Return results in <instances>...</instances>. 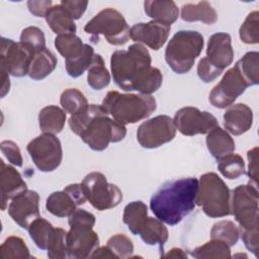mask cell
Listing matches in <instances>:
<instances>
[{"mask_svg": "<svg viewBox=\"0 0 259 259\" xmlns=\"http://www.w3.org/2000/svg\"><path fill=\"white\" fill-rule=\"evenodd\" d=\"M149 51L141 44L131 45L111 55L110 69L114 83L124 91H138L151 95L162 85L163 76L158 68L151 66Z\"/></svg>", "mask_w": 259, "mask_h": 259, "instance_id": "6da1fadb", "label": "cell"}, {"mask_svg": "<svg viewBox=\"0 0 259 259\" xmlns=\"http://www.w3.org/2000/svg\"><path fill=\"white\" fill-rule=\"evenodd\" d=\"M197 189L198 180L194 177L168 181L153 194L150 208L158 220L175 226L194 209Z\"/></svg>", "mask_w": 259, "mask_h": 259, "instance_id": "7a4b0ae2", "label": "cell"}, {"mask_svg": "<svg viewBox=\"0 0 259 259\" xmlns=\"http://www.w3.org/2000/svg\"><path fill=\"white\" fill-rule=\"evenodd\" d=\"M102 106L111 117L121 123H136L149 117L156 110V100L147 94L119 93L109 91L102 101Z\"/></svg>", "mask_w": 259, "mask_h": 259, "instance_id": "3957f363", "label": "cell"}, {"mask_svg": "<svg viewBox=\"0 0 259 259\" xmlns=\"http://www.w3.org/2000/svg\"><path fill=\"white\" fill-rule=\"evenodd\" d=\"M203 36L195 30H179L169 40L165 60L176 74L190 71L203 49Z\"/></svg>", "mask_w": 259, "mask_h": 259, "instance_id": "277c9868", "label": "cell"}, {"mask_svg": "<svg viewBox=\"0 0 259 259\" xmlns=\"http://www.w3.org/2000/svg\"><path fill=\"white\" fill-rule=\"evenodd\" d=\"M196 204L209 218L231 214V191L217 173L208 172L199 177Z\"/></svg>", "mask_w": 259, "mask_h": 259, "instance_id": "5b68a950", "label": "cell"}, {"mask_svg": "<svg viewBox=\"0 0 259 259\" xmlns=\"http://www.w3.org/2000/svg\"><path fill=\"white\" fill-rule=\"evenodd\" d=\"M84 30L92 35L95 42L99 40V35H103L108 44L122 46L130 38V27L123 15L113 9L105 8L99 11L84 26Z\"/></svg>", "mask_w": 259, "mask_h": 259, "instance_id": "8992f818", "label": "cell"}, {"mask_svg": "<svg viewBox=\"0 0 259 259\" xmlns=\"http://www.w3.org/2000/svg\"><path fill=\"white\" fill-rule=\"evenodd\" d=\"M125 135L124 124L109 117L108 113H101L89 121L79 137L90 149L103 151L109 143L120 142Z\"/></svg>", "mask_w": 259, "mask_h": 259, "instance_id": "52a82bcc", "label": "cell"}, {"mask_svg": "<svg viewBox=\"0 0 259 259\" xmlns=\"http://www.w3.org/2000/svg\"><path fill=\"white\" fill-rule=\"evenodd\" d=\"M258 190L253 184L239 185L231 193V214L241 230L258 229Z\"/></svg>", "mask_w": 259, "mask_h": 259, "instance_id": "ba28073f", "label": "cell"}, {"mask_svg": "<svg viewBox=\"0 0 259 259\" xmlns=\"http://www.w3.org/2000/svg\"><path fill=\"white\" fill-rule=\"evenodd\" d=\"M82 185L87 200L97 210H106L115 207L122 200L121 190L109 183L100 172H91L85 176Z\"/></svg>", "mask_w": 259, "mask_h": 259, "instance_id": "9c48e42d", "label": "cell"}, {"mask_svg": "<svg viewBox=\"0 0 259 259\" xmlns=\"http://www.w3.org/2000/svg\"><path fill=\"white\" fill-rule=\"evenodd\" d=\"M26 150L36 168L41 172L56 170L63 159L62 145L56 135L42 133L28 143Z\"/></svg>", "mask_w": 259, "mask_h": 259, "instance_id": "30bf717a", "label": "cell"}, {"mask_svg": "<svg viewBox=\"0 0 259 259\" xmlns=\"http://www.w3.org/2000/svg\"><path fill=\"white\" fill-rule=\"evenodd\" d=\"M70 230L67 232L68 258L85 259L91 257L94 250L99 247V238L93 231L94 224L87 222L69 223Z\"/></svg>", "mask_w": 259, "mask_h": 259, "instance_id": "8fae6325", "label": "cell"}, {"mask_svg": "<svg viewBox=\"0 0 259 259\" xmlns=\"http://www.w3.org/2000/svg\"><path fill=\"white\" fill-rule=\"evenodd\" d=\"M34 53L25 45L13 39L1 37L0 65L9 75L24 77L28 75Z\"/></svg>", "mask_w": 259, "mask_h": 259, "instance_id": "7c38bea8", "label": "cell"}, {"mask_svg": "<svg viewBox=\"0 0 259 259\" xmlns=\"http://www.w3.org/2000/svg\"><path fill=\"white\" fill-rule=\"evenodd\" d=\"M176 126L168 115H157L144 121L137 131V140L145 149H155L171 142L176 136Z\"/></svg>", "mask_w": 259, "mask_h": 259, "instance_id": "4fadbf2b", "label": "cell"}, {"mask_svg": "<svg viewBox=\"0 0 259 259\" xmlns=\"http://www.w3.org/2000/svg\"><path fill=\"white\" fill-rule=\"evenodd\" d=\"M249 86V82L235 65L225 73L220 83L212 88L208 100L210 104L217 108H227L234 104L235 100L242 95Z\"/></svg>", "mask_w": 259, "mask_h": 259, "instance_id": "5bb4252c", "label": "cell"}, {"mask_svg": "<svg viewBox=\"0 0 259 259\" xmlns=\"http://www.w3.org/2000/svg\"><path fill=\"white\" fill-rule=\"evenodd\" d=\"M173 121L176 130L188 137L207 134L218 125L217 118L210 112L201 111L193 106H186L177 110Z\"/></svg>", "mask_w": 259, "mask_h": 259, "instance_id": "9a60e30c", "label": "cell"}, {"mask_svg": "<svg viewBox=\"0 0 259 259\" xmlns=\"http://www.w3.org/2000/svg\"><path fill=\"white\" fill-rule=\"evenodd\" d=\"M10 218L22 229H28L39 217V195L34 190H25L13 197L8 205Z\"/></svg>", "mask_w": 259, "mask_h": 259, "instance_id": "2e32d148", "label": "cell"}, {"mask_svg": "<svg viewBox=\"0 0 259 259\" xmlns=\"http://www.w3.org/2000/svg\"><path fill=\"white\" fill-rule=\"evenodd\" d=\"M170 29V25L151 20L133 25L130 29V37L138 44H144L150 49L158 51L166 44Z\"/></svg>", "mask_w": 259, "mask_h": 259, "instance_id": "e0dca14e", "label": "cell"}, {"mask_svg": "<svg viewBox=\"0 0 259 259\" xmlns=\"http://www.w3.org/2000/svg\"><path fill=\"white\" fill-rule=\"evenodd\" d=\"M206 60L220 71L229 67L234 59L232 39L227 32H217L209 36L206 48Z\"/></svg>", "mask_w": 259, "mask_h": 259, "instance_id": "ac0fdd59", "label": "cell"}, {"mask_svg": "<svg viewBox=\"0 0 259 259\" xmlns=\"http://www.w3.org/2000/svg\"><path fill=\"white\" fill-rule=\"evenodd\" d=\"M253 124V111L245 103H235L227 107L224 113V125L234 136L247 133Z\"/></svg>", "mask_w": 259, "mask_h": 259, "instance_id": "d6986e66", "label": "cell"}, {"mask_svg": "<svg viewBox=\"0 0 259 259\" xmlns=\"http://www.w3.org/2000/svg\"><path fill=\"white\" fill-rule=\"evenodd\" d=\"M0 186H1V209L6 208L8 200L27 190L25 181L20 173L12 166L6 165L3 160L0 161Z\"/></svg>", "mask_w": 259, "mask_h": 259, "instance_id": "ffe728a7", "label": "cell"}, {"mask_svg": "<svg viewBox=\"0 0 259 259\" xmlns=\"http://www.w3.org/2000/svg\"><path fill=\"white\" fill-rule=\"evenodd\" d=\"M145 13L153 20L170 25L179 16V9L172 0H148L144 2Z\"/></svg>", "mask_w": 259, "mask_h": 259, "instance_id": "44dd1931", "label": "cell"}, {"mask_svg": "<svg viewBox=\"0 0 259 259\" xmlns=\"http://www.w3.org/2000/svg\"><path fill=\"white\" fill-rule=\"evenodd\" d=\"M205 142L209 153L217 160L233 153L236 148L231 135L218 125L207 133Z\"/></svg>", "mask_w": 259, "mask_h": 259, "instance_id": "7402d4cb", "label": "cell"}, {"mask_svg": "<svg viewBox=\"0 0 259 259\" xmlns=\"http://www.w3.org/2000/svg\"><path fill=\"white\" fill-rule=\"evenodd\" d=\"M180 15L184 21H201L205 24H213L218 19L215 9L207 1L187 3L182 5Z\"/></svg>", "mask_w": 259, "mask_h": 259, "instance_id": "603a6c76", "label": "cell"}, {"mask_svg": "<svg viewBox=\"0 0 259 259\" xmlns=\"http://www.w3.org/2000/svg\"><path fill=\"white\" fill-rule=\"evenodd\" d=\"M66 111L57 105H48L38 113V124L44 134L57 135L62 132L66 122Z\"/></svg>", "mask_w": 259, "mask_h": 259, "instance_id": "cb8c5ba5", "label": "cell"}, {"mask_svg": "<svg viewBox=\"0 0 259 259\" xmlns=\"http://www.w3.org/2000/svg\"><path fill=\"white\" fill-rule=\"evenodd\" d=\"M45 18L51 29L58 35L75 33L77 30L73 17L61 4L52 6Z\"/></svg>", "mask_w": 259, "mask_h": 259, "instance_id": "d4e9b609", "label": "cell"}, {"mask_svg": "<svg viewBox=\"0 0 259 259\" xmlns=\"http://www.w3.org/2000/svg\"><path fill=\"white\" fill-rule=\"evenodd\" d=\"M141 239L148 245H159L163 249L164 244L167 242L169 233L164 223L158 219L148 217L142 226L139 234Z\"/></svg>", "mask_w": 259, "mask_h": 259, "instance_id": "484cf974", "label": "cell"}, {"mask_svg": "<svg viewBox=\"0 0 259 259\" xmlns=\"http://www.w3.org/2000/svg\"><path fill=\"white\" fill-rule=\"evenodd\" d=\"M56 56L49 50L45 49L34 54L30 64L28 76L32 80H41L49 76L57 66Z\"/></svg>", "mask_w": 259, "mask_h": 259, "instance_id": "4316f807", "label": "cell"}, {"mask_svg": "<svg viewBox=\"0 0 259 259\" xmlns=\"http://www.w3.org/2000/svg\"><path fill=\"white\" fill-rule=\"evenodd\" d=\"M75 200L65 190L55 191L49 195L46 207L53 215L58 218L69 217L77 208Z\"/></svg>", "mask_w": 259, "mask_h": 259, "instance_id": "83f0119b", "label": "cell"}, {"mask_svg": "<svg viewBox=\"0 0 259 259\" xmlns=\"http://www.w3.org/2000/svg\"><path fill=\"white\" fill-rule=\"evenodd\" d=\"M148 218V207L141 201H132L123 208L122 222L134 235H138L146 219Z\"/></svg>", "mask_w": 259, "mask_h": 259, "instance_id": "f1b7e54d", "label": "cell"}, {"mask_svg": "<svg viewBox=\"0 0 259 259\" xmlns=\"http://www.w3.org/2000/svg\"><path fill=\"white\" fill-rule=\"evenodd\" d=\"M55 47L65 61H72L83 53L85 44L75 33H67L56 36Z\"/></svg>", "mask_w": 259, "mask_h": 259, "instance_id": "f546056e", "label": "cell"}, {"mask_svg": "<svg viewBox=\"0 0 259 259\" xmlns=\"http://www.w3.org/2000/svg\"><path fill=\"white\" fill-rule=\"evenodd\" d=\"M87 83L94 90H102L110 83V74L104 65L102 57L95 54L88 68Z\"/></svg>", "mask_w": 259, "mask_h": 259, "instance_id": "4dcf8cb0", "label": "cell"}, {"mask_svg": "<svg viewBox=\"0 0 259 259\" xmlns=\"http://www.w3.org/2000/svg\"><path fill=\"white\" fill-rule=\"evenodd\" d=\"M101 113H107L105 108L98 104H88L75 114H72L69 118V125L71 131L77 135L80 136V134L83 132L85 126L89 123V121L94 118L95 116L101 114Z\"/></svg>", "mask_w": 259, "mask_h": 259, "instance_id": "1f68e13d", "label": "cell"}, {"mask_svg": "<svg viewBox=\"0 0 259 259\" xmlns=\"http://www.w3.org/2000/svg\"><path fill=\"white\" fill-rule=\"evenodd\" d=\"M192 257L196 259H209V258H230V246L220 240L211 239L209 242L202 246L196 247L190 251Z\"/></svg>", "mask_w": 259, "mask_h": 259, "instance_id": "d6a6232c", "label": "cell"}, {"mask_svg": "<svg viewBox=\"0 0 259 259\" xmlns=\"http://www.w3.org/2000/svg\"><path fill=\"white\" fill-rule=\"evenodd\" d=\"M27 230L36 247L41 250H47L49 241L55 230L53 225L49 221L38 217L31 222Z\"/></svg>", "mask_w": 259, "mask_h": 259, "instance_id": "836d02e7", "label": "cell"}, {"mask_svg": "<svg viewBox=\"0 0 259 259\" xmlns=\"http://www.w3.org/2000/svg\"><path fill=\"white\" fill-rule=\"evenodd\" d=\"M218 169L227 179H237L245 173V162L239 154H229L218 160Z\"/></svg>", "mask_w": 259, "mask_h": 259, "instance_id": "e575fe53", "label": "cell"}, {"mask_svg": "<svg viewBox=\"0 0 259 259\" xmlns=\"http://www.w3.org/2000/svg\"><path fill=\"white\" fill-rule=\"evenodd\" d=\"M210 238L223 241L232 247L239 241L240 230L234 222L223 220L212 226L210 230Z\"/></svg>", "mask_w": 259, "mask_h": 259, "instance_id": "d590c367", "label": "cell"}, {"mask_svg": "<svg viewBox=\"0 0 259 259\" xmlns=\"http://www.w3.org/2000/svg\"><path fill=\"white\" fill-rule=\"evenodd\" d=\"M259 54L258 52L246 53L237 63L236 66L249 82L250 86L259 83Z\"/></svg>", "mask_w": 259, "mask_h": 259, "instance_id": "8d00e7d4", "label": "cell"}, {"mask_svg": "<svg viewBox=\"0 0 259 259\" xmlns=\"http://www.w3.org/2000/svg\"><path fill=\"white\" fill-rule=\"evenodd\" d=\"M0 254L2 259L31 257L24 241L16 236H10L4 241L0 247Z\"/></svg>", "mask_w": 259, "mask_h": 259, "instance_id": "74e56055", "label": "cell"}, {"mask_svg": "<svg viewBox=\"0 0 259 259\" xmlns=\"http://www.w3.org/2000/svg\"><path fill=\"white\" fill-rule=\"evenodd\" d=\"M239 35L243 42L255 45L259 42V12L252 11L240 26Z\"/></svg>", "mask_w": 259, "mask_h": 259, "instance_id": "f35d334b", "label": "cell"}, {"mask_svg": "<svg viewBox=\"0 0 259 259\" xmlns=\"http://www.w3.org/2000/svg\"><path fill=\"white\" fill-rule=\"evenodd\" d=\"M94 50L88 44H85V49L83 53L77 58L72 61H65L66 71L70 77L77 78L81 76L85 70H88L89 66L94 57Z\"/></svg>", "mask_w": 259, "mask_h": 259, "instance_id": "ab89813d", "label": "cell"}, {"mask_svg": "<svg viewBox=\"0 0 259 259\" xmlns=\"http://www.w3.org/2000/svg\"><path fill=\"white\" fill-rule=\"evenodd\" d=\"M60 103L63 109L71 115L88 105V101L84 94L75 88H69L63 91L61 94Z\"/></svg>", "mask_w": 259, "mask_h": 259, "instance_id": "60d3db41", "label": "cell"}, {"mask_svg": "<svg viewBox=\"0 0 259 259\" xmlns=\"http://www.w3.org/2000/svg\"><path fill=\"white\" fill-rule=\"evenodd\" d=\"M67 232L62 228H55L54 233L49 241L47 251L48 257L51 259H65L68 258Z\"/></svg>", "mask_w": 259, "mask_h": 259, "instance_id": "b9f144b4", "label": "cell"}, {"mask_svg": "<svg viewBox=\"0 0 259 259\" xmlns=\"http://www.w3.org/2000/svg\"><path fill=\"white\" fill-rule=\"evenodd\" d=\"M20 42L28 47L34 54L47 49L44 31L36 26L25 27L20 34Z\"/></svg>", "mask_w": 259, "mask_h": 259, "instance_id": "7bdbcfd3", "label": "cell"}, {"mask_svg": "<svg viewBox=\"0 0 259 259\" xmlns=\"http://www.w3.org/2000/svg\"><path fill=\"white\" fill-rule=\"evenodd\" d=\"M106 246L109 247V249L116 255L117 258H130L134 253L133 242L124 234H116L110 237Z\"/></svg>", "mask_w": 259, "mask_h": 259, "instance_id": "ee69618b", "label": "cell"}, {"mask_svg": "<svg viewBox=\"0 0 259 259\" xmlns=\"http://www.w3.org/2000/svg\"><path fill=\"white\" fill-rule=\"evenodd\" d=\"M1 152L6 157L8 162H10L12 165L16 167L22 166V156L19 147L16 143L12 141H2L0 144Z\"/></svg>", "mask_w": 259, "mask_h": 259, "instance_id": "f6af8a7d", "label": "cell"}, {"mask_svg": "<svg viewBox=\"0 0 259 259\" xmlns=\"http://www.w3.org/2000/svg\"><path fill=\"white\" fill-rule=\"evenodd\" d=\"M223 72L219 69L211 66L206 58H202L199 60L197 65V75L205 83H209L214 81Z\"/></svg>", "mask_w": 259, "mask_h": 259, "instance_id": "bcb514c9", "label": "cell"}, {"mask_svg": "<svg viewBox=\"0 0 259 259\" xmlns=\"http://www.w3.org/2000/svg\"><path fill=\"white\" fill-rule=\"evenodd\" d=\"M64 9L73 17V19H79L85 12L88 1L83 0H62L60 3Z\"/></svg>", "mask_w": 259, "mask_h": 259, "instance_id": "7dc6e473", "label": "cell"}, {"mask_svg": "<svg viewBox=\"0 0 259 259\" xmlns=\"http://www.w3.org/2000/svg\"><path fill=\"white\" fill-rule=\"evenodd\" d=\"M258 229L241 230L240 235L246 248L256 257L258 256Z\"/></svg>", "mask_w": 259, "mask_h": 259, "instance_id": "c3c4849f", "label": "cell"}, {"mask_svg": "<svg viewBox=\"0 0 259 259\" xmlns=\"http://www.w3.org/2000/svg\"><path fill=\"white\" fill-rule=\"evenodd\" d=\"M248 158V176L250 178V182L252 181L254 186L257 187V180H258V148L255 147L248 151L247 153Z\"/></svg>", "mask_w": 259, "mask_h": 259, "instance_id": "681fc988", "label": "cell"}, {"mask_svg": "<svg viewBox=\"0 0 259 259\" xmlns=\"http://www.w3.org/2000/svg\"><path fill=\"white\" fill-rule=\"evenodd\" d=\"M52 7V1L51 0H45V1H28L27 2V8L31 14H33L36 17H46L48 11Z\"/></svg>", "mask_w": 259, "mask_h": 259, "instance_id": "f907efd6", "label": "cell"}, {"mask_svg": "<svg viewBox=\"0 0 259 259\" xmlns=\"http://www.w3.org/2000/svg\"><path fill=\"white\" fill-rule=\"evenodd\" d=\"M64 190L68 194L71 195V197L75 200L77 205L84 204L86 202V200H87V197H86V194H85V191H84L82 183L81 184H79V183L70 184V185L66 186L64 188Z\"/></svg>", "mask_w": 259, "mask_h": 259, "instance_id": "816d5d0a", "label": "cell"}, {"mask_svg": "<svg viewBox=\"0 0 259 259\" xmlns=\"http://www.w3.org/2000/svg\"><path fill=\"white\" fill-rule=\"evenodd\" d=\"M92 258H117L116 255L109 249L108 246L97 247L91 254Z\"/></svg>", "mask_w": 259, "mask_h": 259, "instance_id": "f5cc1de1", "label": "cell"}, {"mask_svg": "<svg viewBox=\"0 0 259 259\" xmlns=\"http://www.w3.org/2000/svg\"><path fill=\"white\" fill-rule=\"evenodd\" d=\"M167 258H187V254L180 248H172L166 255Z\"/></svg>", "mask_w": 259, "mask_h": 259, "instance_id": "db71d44e", "label": "cell"}]
</instances>
